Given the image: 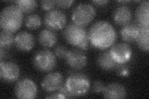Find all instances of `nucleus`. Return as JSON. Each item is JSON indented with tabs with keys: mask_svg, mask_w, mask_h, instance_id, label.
I'll list each match as a JSON object with an SVG mask.
<instances>
[{
	"mask_svg": "<svg viewBox=\"0 0 149 99\" xmlns=\"http://www.w3.org/2000/svg\"><path fill=\"white\" fill-rule=\"evenodd\" d=\"M128 2H129V1H118V3H126Z\"/></svg>",
	"mask_w": 149,
	"mask_h": 99,
	"instance_id": "34",
	"label": "nucleus"
},
{
	"mask_svg": "<svg viewBox=\"0 0 149 99\" xmlns=\"http://www.w3.org/2000/svg\"><path fill=\"white\" fill-rule=\"evenodd\" d=\"M15 5L22 13H31L37 8L38 4L35 0H19L15 1Z\"/></svg>",
	"mask_w": 149,
	"mask_h": 99,
	"instance_id": "21",
	"label": "nucleus"
},
{
	"mask_svg": "<svg viewBox=\"0 0 149 99\" xmlns=\"http://www.w3.org/2000/svg\"><path fill=\"white\" fill-rule=\"evenodd\" d=\"M67 63L74 69H81L87 64V57L83 51L79 49L68 50L66 58Z\"/></svg>",
	"mask_w": 149,
	"mask_h": 99,
	"instance_id": "12",
	"label": "nucleus"
},
{
	"mask_svg": "<svg viewBox=\"0 0 149 99\" xmlns=\"http://www.w3.org/2000/svg\"><path fill=\"white\" fill-rule=\"evenodd\" d=\"M47 98H63V96L60 94L57 91L54 92V93L51 94L50 96H47L46 97Z\"/></svg>",
	"mask_w": 149,
	"mask_h": 99,
	"instance_id": "32",
	"label": "nucleus"
},
{
	"mask_svg": "<svg viewBox=\"0 0 149 99\" xmlns=\"http://www.w3.org/2000/svg\"><path fill=\"white\" fill-rule=\"evenodd\" d=\"M14 44L18 50L26 52L34 48L35 39L31 33L27 31H21L16 35Z\"/></svg>",
	"mask_w": 149,
	"mask_h": 99,
	"instance_id": "13",
	"label": "nucleus"
},
{
	"mask_svg": "<svg viewBox=\"0 0 149 99\" xmlns=\"http://www.w3.org/2000/svg\"><path fill=\"white\" fill-rule=\"evenodd\" d=\"M15 38L12 32L2 30L0 32V47L2 48H8L15 43Z\"/></svg>",
	"mask_w": 149,
	"mask_h": 99,
	"instance_id": "22",
	"label": "nucleus"
},
{
	"mask_svg": "<svg viewBox=\"0 0 149 99\" xmlns=\"http://www.w3.org/2000/svg\"><path fill=\"white\" fill-rule=\"evenodd\" d=\"M113 59L118 64H125L132 55L131 47L127 44L119 43L114 45L109 50Z\"/></svg>",
	"mask_w": 149,
	"mask_h": 99,
	"instance_id": "9",
	"label": "nucleus"
},
{
	"mask_svg": "<svg viewBox=\"0 0 149 99\" xmlns=\"http://www.w3.org/2000/svg\"><path fill=\"white\" fill-rule=\"evenodd\" d=\"M139 25L137 23L129 22L123 27L120 30V35L124 41L133 42L136 40L139 34Z\"/></svg>",
	"mask_w": 149,
	"mask_h": 99,
	"instance_id": "17",
	"label": "nucleus"
},
{
	"mask_svg": "<svg viewBox=\"0 0 149 99\" xmlns=\"http://www.w3.org/2000/svg\"><path fill=\"white\" fill-rule=\"evenodd\" d=\"M132 13L131 9L125 4L120 5L115 9L113 14L114 22L119 26L127 24L132 19Z\"/></svg>",
	"mask_w": 149,
	"mask_h": 99,
	"instance_id": "14",
	"label": "nucleus"
},
{
	"mask_svg": "<svg viewBox=\"0 0 149 99\" xmlns=\"http://www.w3.org/2000/svg\"><path fill=\"white\" fill-rule=\"evenodd\" d=\"M15 93L18 98H34L37 94L36 84L29 78L21 79L16 84Z\"/></svg>",
	"mask_w": 149,
	"mask_h": 99,
	"instance_id": "8",
	"label": "nucleus"
},
{
	"mask_svg": "<svg viewBox=\"0 0 149 99\" xmlns=\"http://www.w3.org/2000/svg\"><path fill=\"white\" fill-rule=\"evenodd\" d=\"M63 35L68 44L77 46L88 36V32L84 27L70 22L65 28Z\"/></svg>",
	"mask_w": 149,
	"mask_h": 99,
	"instance_id": "6",
	"label": "nucleus"
},
{
	"mask_svg": "<svg viewBox=\"0 0 149 99\" xmlns=\"http://www.w3.org/2000/svg\"><path fill=\"white\" fill-rule=\"evenodd\" d=\"M57 91L60 94H61V95L63 96V98H69L75 97L69 91L65 83L63 84L62 86L60 87Z\"/></svg>",
	"mask_w": 149,
	"mask_h": 99,
	"instance_id": "26",
	"label": "nucleus"
},
{
	"mask_svg": "<svg viewBox=\"0 0 149 99\" xmlns=\"http://www.w3.org/2000/svg\"><path fill=\"white\" fill-rule=\"evenodd\" d=\"M74 3V1L73 0H68V1H55V5L60 8L67 9L70 7Z\"/></svg>",
	"mask_w": 149,
	"mask_h": 99,
	"instance_id": "29",
	"label": "nucleus"
},
{
	"mask_svg": "<svg viewBox=\"0 0 149 99\" xmlns=\"http://www.w3.org/2000/svg\"><path fill=\"white\" fill-rule=\"evenodd\" d=\"M4 55H5V51H4V48H1V50H0V59H1V61H3V58Z\"/></svg>",
	"mask_w": 149,
	"mask_h": 99,
	"instance_id": "33",
	"label": "nucleus"
},
{
	"mask_svg": "<svg viewBox=\"0 0 149 99\" xmlns=\"http://www.w3.org/2000/svg\"><path fill=\"white\" fill-rule=\"evenodd\" d=\"M23 22V13L15 4L4 8L0 15V26L3 30L15 32L20 29Z\"/></svg>",
	"mask_w": 149,
	"mask_h": 99,
	"instance_id": "2",
	"label": "nucleus"
},
{
	"mask_svg": "<svg viewBox=\"0 0 149 99\" xmlns=\"http://www.w3.org/2000/svg\"><path fill=\"white\" fill-rule=\"evenodd\" d=\"M102 93L106 98H124L127 96V92L124 86L118 82L111 83L105 86Z\"/></svg>",
	"mask_w": 149,
	"mask_h": 99,
	"instance_id": "15",
	"label": "nucleus"
},
{
	"mask_svg": "<svg viewBox=\"0 0 149 99\" xmlns=\"http://www.w3.org/2000/svg\"><path fill=\"white\" fill-rule=\"evenodd\" d=\"M20 75V69L17 64L11 61H1L0 78L3 81L11 83L15 82Z\"/></svg>",
	"mask_w": 149,
	"mask_h": 99,
	"instance_id": "10",
	"label": "nucleus"
},
{
	"mask_svg": "<svg viewBox=\"0 0 149 99\" xmlns=\"http://www.w3.org/2000/svg\"><path fill=\"white\" fill-rule=\"evenodd\" d=\"M138 25L139 32L136 41L140 48L148 52L149 50V27Z\"/></svg>",
	"mask_w": 149,
	"mask_h": 99,
	"instance_id": "20",
	"label": "nucleus"
},
{
	"mask_svg": "<svg viewBox=\"0 0 149 99\" xmlns=\"http://www.w3.org/2000/svg\"><path fill=\"white\" fill-rule=\"evenodd\" d=\"M104 85L100 81H96L93 82V86H92V91L96 93H99L101 92H102L104 88Z\"/></svg>",
	"mask_w": 149,
	"mask_h": 99,
	"instance_id": "28",
	"label": "nucleus"
},
{
	"mask_svg": "<svg viewBox=\"0 0 149 99\" xmlns=\"http://www.w3.org/2000/svg\"><path fill=\"white\" fill-rule=\"evenodd\" d=\"M97 64L104 71H112L117 67L118 63L113 59L109 50L101 53L97 58Z\"/></svg>",
	"mask_w": 149,
	"mask_h": 99,
	"instance_id": "18",
	"label": "nucleus"
},
{
	"mask_svg": "<svg viewBox=\"0 0 149 99\" xmlns=\"http://www.w3.org/2000/svg\"><path fill=\"white\" fill-rule=\"evenodd\" d=\"M136 19L139 25L149 27V2L142 1L136 11Z\"/></svg>",
	"mask_w": 149,
	"mask_h": 99,
	"instance_id": "19",
	"label": "nucleus"
},
{
	"mask_svg": "<svg viewBox=\"0 0 149 99\" xmlns=\"http://www.w3.org/2000/svg\"><path fill=\"white\" fill-rule=\"evenodd\" d=\"M63 84L62 74L58 72H54L46 75L41 82V87L45 92H54L57 91Z\"/></svg>",
	"mask_w": 149,
	"mask_h": 99,
	"instance_id": "11",
	"label": "nucleus"
},
{
	"mask_svg": "<svg viewBox=\"0 0 149 99\" xmlns=\"http://www.w3.org/2000/svg\"><path fill=\"white\" fill-rule=\"evenodd\" d=\"M116 69V73L119 76H127L130 74V68L128 66L125 64H118Z\"/></svg>",
	"mask_w": 149,
	"mask_h": 99,
	"instance_id": "25",
	"label": "nucleus"
},
{
	"mask_svg": "<svg viewBox=\"0 0 149 99\" xmlns=\"http://www.w3.org/2000/svg\"><path fill=\"white\" fill-rule=\"evenodd\" d=\"M90 40L88 38V35L86 37L85 39L84 40L81 44H79L77 47L78 49L80 50H87L90 46Z\"/></svg>",
	"mask_w": 149,
	"mask_h": 99,
	"instance_id": "30",
	"label": "nucleus"
},
{
	"mask_svg": "<svg viewBox=\"0 0 149 99\" xmlns=\"http://www.w3.org/2000/svg\"><path fill=\"white\" fill-rule=\"evenodd\" d=\"M91 44L95 48L106 49L113 45L117 39L116 29L108 21L95 22L88 32Z\"/></svg>",
	"mask_w": 149,
	"mask_h": 99,
	"instance_id": "1",
	"label": "nucleus"
},
{
	"mask_svg": "<svg viewBox=\"0 0 149 99\" xmlns=\"http://www.w3.org/2000/svg\"><path fill=\"white\" fill-rule=\"evenodd\" d=\"M40 6L43 10L46 11H50L54 9L55 5V1L51 0H44L40 1Z\"/></svg>",
	"mask_w": 149,
	"mask_h": 99,
	"instance_id": "27",
	"label": "nucleus"
},
{
	"mask_svg": "<svg viewBox=\"0 0 149 99\" xmlns=\"http://www.w3.org/2000/svg\"><path fill=\"white\" fill-rule=\"evenodd\" d=\"M96 10L92 4L81 3L73 9L72 19L73 22L81 26H86L93 20L96 16Z\"/></svg>",
	"mask_w": 149,
	"mask_h": 99,
	"instance_id": "5",
	"label": "nucleus"
},
{
	"mask_svg": "<svg viewBox=\"0 0 149 99\" xmlns=\"http://www.w3.org/2000/svg\"><path fill=\"white\" fill-rule=\"evenodd\" d=\"M109 3L108 1L106 0H98V1H93V3H94L97 6H106Z\"/></svg>",
	"mask_w": 149,
	"mask_h": 99,
	"instance_id": "31",
	"label": "nucleus"
},
{
	"mask_svg": "<svg viewBox=\"0 0 149 99\" xmlns=\"http://www.w3.org/2000/svg\"><path fill=\"white\" fill-rule=\"evenodd\" d=\"M68 52V50L66 46L62 45L56 46L54 48L55 55L60 59H64L66 58Z\"/></svg>",
	"mask_w": 149,
	"mask_h": 99,
	"instance_id": "24",
	"label": "nucleus"
},
{
	"mask_svg": "<svg viewBox=\"0 0 149 99\" xmlns=\"http://www.w3.org/2000/svg\"><path fill=\"white\" fill-rule=\"evenodd\" d=\"M34 66L41 72H50L57 64L55 54L47 49L41 50L34 54L32 59Z\"/></svg>",
	"mask_w": 149,
	"mask_h": 99,
	"instance_id": "4",
	"label": "nucleus"
},
{
	"mask_svg": "<svg viewBox=\"0 0 149 99\" xmlns=\"http://www.w3.org/2000/svg\"><path fill=\"white\" fill-rule=\"evenodd\" d=\"M67 22L66 15L62 11L57 9L48 11L44 18L45 26L54 31L62 29L66 26Z\"/></svg>",
	"mask_w": 149,
	"mask_h": 99,
	"instance_id": "7",
	"label": "nucleus"
},
{
	"mask_svg": "<svg viewBox=\"0 0 149 99\" xmlns=\"http://www.w3.org/2000/svg\"><path fill=\"white\" fill-rule=\"evenodd\" d=\"M42 20L40 17L37 14H31L25 19V25L29 29L36 30L41 26Z\"/></svg>",
	"mask_w": 149,
	"mask_h": 99,
	"instance_id": "23",
	"label": "nucleus"
},
{
	"mask_svg": "<svg viewBox=\"0 0 149 99\" xmlns=\"http://www.w3.org/2000/svg\"><path fill=\"white\" fill-rule=\"evenodd\" d=\"M65 84L74 97L85 96L90 87V80L86 74L80 73H73L67 78Z\"/></svg>",
	"mask_w": 149,
	"mask_h": 99,
	"instance_id": "3",
	"label": "nucleus"
},
{
	"mask_svg": "<svg viewBox=\"0 0 149 99\" xmlns=\"http://www.w3.org/2000/svg\"><path fill=\"white\" fill-rule=\"evenodd\" d=\"M38 41L39 44L45 48H51L57 43L58 37L54 30L45 29L39 32Z\"/></svg>",
	"mask_w": 149,
	"mask_h": 99,
	"instance_id": "16",
	"label": "nucleus"
}]
</instances>
